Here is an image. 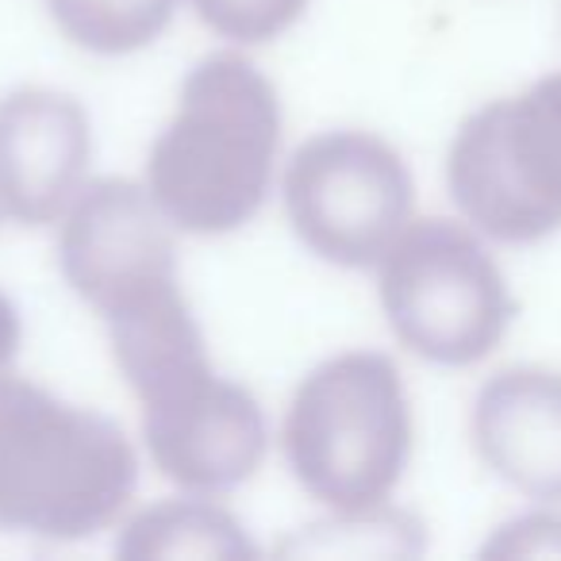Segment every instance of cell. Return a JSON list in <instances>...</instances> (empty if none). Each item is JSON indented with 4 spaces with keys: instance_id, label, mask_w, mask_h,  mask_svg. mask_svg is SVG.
I'll return each mask as SVG.
<instances>
[{
    "instance_id": "obj_13",
    "label": "cell",
    "mask_w": 561,
    "mask_h": 561,
    "mask_svg": "<svg viewBox=\"0 0 561 561\" xmlns=\"http://www.w3.org/2000/svg\"><path fill=\"white\" fill-rule=\"evenodd\" d=\"M188 4L204 27L242 47L285 35L308 9V0H188Z\"/></svg>"
},
{
    "instance_id": "obj_10",
    "label": "cell",
    "mask_w": 561,
    "mask_h": 561,
    "mask_svg": "<svg viewBox=\"0 0 561 561\" xmlns=\"http://www.w3.org/2000/svg\"><path fill=\"white\" fill-rule=\"evenodd\" d=\"M477 458L530 500H561V374L515 366L473 400Z\"/></svg>"
},
{
    "instance_id": "obj_9",
    "label": "cell",
    "mask_w": 561,
    "mask_h": 561,
    "mask_svg": "<svg viewBox=\"0 0 561 561\" xmlns=\"http://www.w3.org/2000/svg\"><path fill=\"white\" fill-rule=\"evenodd\" d=\"M93 158L89 116L70 93L27 85L0 96V204L16 224L66 216Z\"/></svg>"
},
{
    "instance_id": "obj_4",
    "label": "cell",
    "mask_w": 561,
    "mask_h": 561,
    "mask_svg": "<svg viewBox=\"0 0 561 561\" xmlns=\"http://www.w3.org/2000/svg\"><path fill=\"white\" fill-rule=\"evenodd\" d=\"M389 328L435 366H473L504 343L515 297L504 270L469 227L415 219L377 262Z\"/></svg>"
},
{
    "instance_id": "obj_3",
    "label": "cell",
    "mask_w": 561,
    "mask_h": 561,
    "mask_svg": "<svg viewBox=\"0 0 561 561\" xmlns=\"http://www.w3.org/2000/svg\"><path fill=\"white\" fill-rule=\"evenodd\" d=\"M285 458L320 504L335 512L381 507L412 458V404L397 362L377 351L320 362L293 392Z\"/></svg>"
},
{
    "instance_id": "obj_5",
    "label": "cell",
    "mask_w": 561,
    "mask_h": 561,
    "mask_svg": "<svg viewBox=\"0 0 561 561\" xmlns=\"http://www.w3.org/2000/svg\"><path fill=\"white\" fill-rule=\"evenodd\" d=\"M458 211L496 242H538L561 227V73L477 108L446 154Z\"/></svg>"
},
{
    "instance_id": "obj_15",
    "label": "cell",
    "mask_w": 561,
    "mask_h": 561,
    "mask_svg": "<svg viewBox=\"0 0 561 561\" xmlns=\"http://www.w3.org/2000/svg\"><path fill=\"white\" fill-rule=\"evenodd\" d=\"M20 343H24V323H20V312L9 300V293L0 289V377L12 369V362H16V354H20Z\"/></svg>"
},
{
    "instance_id": "obj_8",
    "label": "cell",
    "mask_w": 561,
    "mask_h": 561,
    "mask_svg": "<svg viewBox=\"0 0 561 561\" xmlns=\"http://www.w3.org/2000/svg\"><path fill=\"white\" fill-rule=\"evenodd\" d=\"M147 450L162 477L196 496L247 484L270 450V427L254 392L211 366L139 400Z\"/></svg>"
},
{
    "instance_id": "obj_1",
    "label": "cell",
    "mask_w": 561,
    "mask_h": 561,
    "mask_svg": "<svg viewBox=\"0 0 561 561\" xmlns=\"http://www.w3.org/2000/svg\"><path fill=\"white\" fill-rule=\"evenodd\" d=\"M280 147V101L254 62L211 55L181 85L147 158V188L178 231L227 234L262 211Z\"/></svg>"
},
{
    "instance_id": "obj_7",
    "label": "cell",
    "mask_w": 561,
    "mask_h": 561,
    "mask_svg": "<svg viewBox=\"0 0 561 561\" xmlns=\"http://www.w3.org/2000/svg\"><path fill=\"white\" fill-rule=\"evenodd\" d=\"M170 219L147 185L101 178L81 185L58 234L62 277L104 323L181 293Z\"/></svg>"
},
{
    "instance_id": "obj_14",
    "label": "cell",
    "mask_w": 561,
    "mask_h": 561,
    "mask_svg": "<svg viewBox=\"0 0 561 561\" xmlns=\"http://www.w3.org/2000/svg\"><path fill=\"white\" fill-rule=\"evenodd\" d=\"M492 558H561V515H527L507 527L484 546Z\"/></svg>"
},
{
    "instance_id": "obj_12",
    "label": "cell",
    "mask_w": 561,
    "mask_h": 561,
    "mask_svg": "<svg viewBox=\"0 0 561 561\" xmlns=\"http://www.w3.org/2000/svg\"><path fill=\"white\" fill-rule=\"evenodd\" d=\"M58 32L89 55H131L170 27L178 0H47Z\"/></svg>"
},
{
    "instance_id": "obj_11",
    "label": "cell",
    "mask_w": 561,
    "mask_h": 561,
    "mask_svg": "<svg viewBox=\"0 0 561 561\" xmlns=\"http://www.w3.org/2000/svg\"><path fill=\"white\" fill-rule=\"evenodd\" d=\"M119 558H257L231 512L208 500H165L139 512L116 542Z\"/></svg>"
},
{
    "instance_id": "obj_2",
    "label": "cell",
    "mask_w": 561,
    "mask_h": 561,
    "mask_svg": "<svg viewBox=\"0 0 561 561\" xmlns=\"http://www.w3.org/2000/svg\"><path fill=\"white\" fill-rule=\"evenodd\" d=\"M139 458L116 420L0 377V530L78 542L127 507Z\"/></svg>"
},
{
    "instance_id": "obj_16",
    "label": "cell",
    "mask_w": 561,
    "mask_h": 561,
    "mask_svg": "<svg viewBox=\"0 0 561 561\" xmlns=\"http://www.w3.org/2000/svg\"><path fill=\"white\" fill-rule=\"evenodd\" d=\"M0 216H4V204H0Z\"/></svg>"
},
{
    "instance_id": "obj_6",
    "label": "cell",
    "mask_w": 561,
    "mask_h": 561,
    "mask_svg": "<svg viewBox=\"0 0 561 561\" xmlns=\"http://www.w3.org/2000/svg\"><path fill=\"white\" fill-rule=\"evenodd\" d=\"M415 181L404 158L369 131H323L285 170V211L316 257L374 270L412 224Z\"/></svg>"
}]
</instances>
